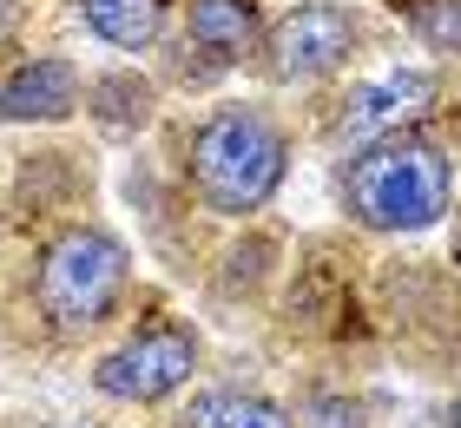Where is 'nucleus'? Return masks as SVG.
<instances>
[{
  "label": "nucleus",
  "mask_w": 461,
  "mask_h": 428,
  "mask_svg": "<svg viewBox=\"0 0 461 428\" xmlns=\"http://www.w3.org/2000/svg\"><path fill=\"white\" fill-rule=\"evenodd\" d=\"M448 428H461V402H455V409H448Z\"/></svg>",
  "instance_id": "obj_15"
},
{
  "label": "nucleus",
  "mask_w": 461,
  "mask_h": 428,
  "mask_svg": "<svg viewBox=\"0 0 461 428\" xmlns=\"http://www.w3.org/2000/svg\"><path fill=\"white\" fill-rule=\"evenodd\" d=\"M79 20H86L93 40H106L113 53H145L165 33V14L172 0H73Z\"/></svg>",
  "instance_id": "obj_9"
},
{
  "label": "nucleus",
  "mask_w": 461,
  "mask_h": 428,
  "mask_svg": "<svg viewBox=\"0 0 461 428\" xmlns=\"http://www.w3.org/2000/svg\"><path fill=\"white\" fill-rule=\"evenodd\" d=\"M337 198L375 238H415V231L442 224V211L455 205V159L402 125V132L363 139L343 159Z\"/></svg>",
  "instance_id": "obj_1"
},
{
  "label": "nucleus",
  "mask_w": 461,
  "mask_h": 428,
  "mask_svg": "<svg viewBox=\"0 0 461 428\" xmlns=\"http://www.w3.org/2000/svg\"><path fill=\"white\" fill-rule=\"evenodd\" d=\"M125 290H132V250L99 224H59L33 250V323L53 342H86L119 323Z\"/></svg>",
  "instance_id": "obj_2"
},
{
  "label": "nucleus",
  "mask_w": 461,
  "mask_h": 428,
  "mask_svg": "<svg viewBox=\"0 0 461 428\" xmlns=\"http://www.w3.org/2000/svg\"><path fill=\"white\" fill-rule=\"evenodd\" d=\"M67 428H99V422H67Z\"/></svg>",
  "instance_id": "obj_16"
},
{
  "label": "nucleus",
  "mask_w": 461,
  "mask_h": 428,
  "mask_svg": "<svg viewBox=\"0 0 461 428\" xmlns=\"http://www.w3.org/2000/svg\"><path fill=\"white\" fill-rule=\"evenodd\" d=\"M290 139L264 105H212L185 139V185L212 218H250L277 198Z\"/></svg>",
  "instance_id": "obj_3"
},
{
  "label": "nucleus",
  "mask_w": 461,
  "mask_h": 428,
  "mask_svg": "<svg viewBox=\"0 0 461 428\" xmlns=\"http://www.w3.org/2000/svg\"><path fill=\"white\" fill-rule=\"evenodd\" d=\"M152 86H145L139 73H99L93 86H86V99H79V105H86V113L99 119V125H106V132H139V125H152Z\"/></svg>",
  "instance_id": "obj_11"
},
{
  "label": "nucleus",
  "mask_w": 461,
  "mask_h": 428,
  "mask_svg": "<svg viewBox=\"0 0 461 428\" xmlns=\"http://www.w3.org/2000/svg\"><path fill=\"white\" fill-rule=\"evenodd\" d=\"M14 27H20V7H14V0H0V47L14 40Z\"/></svg>",
  "instance_id": "obj_14"
},
{
  "label": "nucleus",
  "mask_w": 461,
  "mask_h": 428,
  "mask_svg": "<svg viewBox=\"0 0 461 428\" xmlns=\"http://www.w3.org/2000/svg\"><path fill=\"white\" fill-rule=\"evenodd\" d=\"M198 369H204L198 323H185V316H145L113 350L93 356L86 382H93V396L119 402V409H158V402H172L178 389H192Z\"/></svg>",
  "instance_id": "obj_4"
},
{
  "label": "nucleus",
  "mask_w": 461,
  "mask_h": 428,
  "mask_svg": "<svg viewBox=\"0 0 461 428\" xmlns=\"http://www.w3.org/2000/svg\"><path fill=\"white\" fill-rule=\"evenodd\" d=\"M409 27L435 53H461V0H409Z\"/></svg>",
  "instance_id": "obj_12"
},
{
  "label": "nucleus",
  "mask_w": 461,
  "mask_h": 428,
  "mask_svg": "<svg viewBox=\"0 0 461 428\" xmlns=\"http://www.w3.org/2000/svg\"><path fill=\"white\" fill-rule=\"evenodd\" d=\"M258 40V0H192V14H185V53H204V67H238Z\"/></svg>",
  "instance_id": "obj_8"
},
{
  "label": "nucleus",
  "mask_w": 461,
  "mask_h": 428,
  "mask_svg": "<svg viewBox=\"0 0 461 428\" xmlns=\"http://www.w3.org/2000/svg\"><path fill=\"white\" fill-rule=\"evenodd\" d=\"M178 428H297L284 402H270L258 389H198L178 409Z\"/></svg>",
  "instance_id": "obj_10"
},
{
  "label": "nucleus",
  "mask_w": 461,
  "mask_h": 428,
  "mask_svg": "<svg viewBox=\"0 0 461 428\" xmlns=\"http://www.w3.org/2000/svg\"><path fill=\"white\" fill-rule=\"evenodd\" d=\"M79 99H86V79L73 59L33 53L0 79V125H59L79 113Z\"/></svg>",
  "instance_id": "obj_6"
},
{
  "label": "nucleus",
  "mask_w": 461,
  "mask_h": 428,
  "mask_svg": "<svg viewBox=\"0 0 461 428\" xmlns=\"http://www.w3.org/2000/svg\"><path fill=\"white\" fill-rule=\"evenodd\" d=\"M356 14L337 7V0H303L290 7L277 27L264 33V73L284 79V86H310L323 73H337L343 59L356 53Z\"/></svg>",
  "instance_id": "obj_5"
},
{
  "label": "nucleus",
  "mask_w": 461,
  "mask_h": 428,
  "mask_svg": "<svg viewBox=\"0 0 461 428\" xmlns=\"http://www.w3.org/2000/svg\"><path fill=\"white\" fill-rule=\"evenodd\" d=\"M435 93H442V79H435L429 67H389L383 79L356 86V93L343 99V132H349V139L402 132V125H415V119L435 105Z\"/></svg>",
  "instance_id": "obj_7"
},
{
  "label": "nucleus",
  "mask_w": 461,
  "mask_h": 428,
  "mask_svg": "<svg viewBox=\"0 0 461 428\" xmlns=\"http://www.w3.org/2000/svg\"><path fill=\"white\" fill-rule=\"evenodd\" d=\"M297 428H369V409L349 396H317V402H303Z\"/></svg>",
  "instance_id": "obj_13"
}]
</instances>
